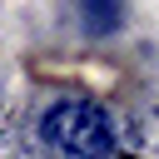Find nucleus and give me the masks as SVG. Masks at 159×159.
<instances>
[{"label":"nucleus","mask_w":159,"mask_h":159,"mask_svg":"<svg viewBox=\"0 0 159 159\" xmlns=\"http://www.w3.org/2000/svg\"><path fill=\"white\" fill-rule=\"evenodd\" d=\"M45 139L60 144L70 159H109L114 154V134H109L104 109H94L84 99H60L45 114Z\"/></svg>","instance_id":"obj_1"},{"label":"nucleus","mask_w":159,"mask_h":159,"mask_svg":"<svg viewBox=\"0 0 159 159\" xmlns=\"http://www.w3.org/2000/svg\"><path fill=\"white\" fill-rule=\"evenodd\" d=\"M80 10H84V20H89V30H99V35L124 20V5H119V0H80Z\"/></svg>","instance_id":"obj_2"}]
</instances>
